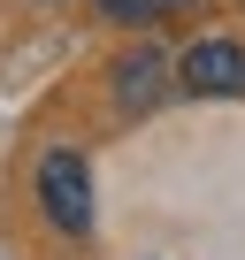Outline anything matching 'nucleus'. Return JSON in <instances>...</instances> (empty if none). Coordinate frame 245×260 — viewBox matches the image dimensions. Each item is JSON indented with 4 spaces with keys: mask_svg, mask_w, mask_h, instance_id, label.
I'll return each mask as SVG.
<instances>
[{
    "mask_svg": "<svg viewBox=\"0 0 245 260\" xmlns=\"http://www.w3.org/2000/svg\"><path fill=\"white\" fill-rule=\"evenodd\" d=\"M39 207H46L54 230H69V237L92 230V169H84V153L54 146V153L39 161Z\"/></svg>",
    "mask_w": 245,
    "mask_h": 260,
    "instance_id": "nucleus-1",
    "label": "nucleus"
},
{
    "mask_svg": "<svg viewBox=\"0 0 245 260\" xmlns=\"http://www.w3.org/2000/svg\"><path fill=\"white\" fill-rule=\"evenodd\" d=\"M184 92H245V54L230 39H199L184 54Z\"/></svg>",
    "mask_w": 245,
    "mask_h": 260,
    "instance_id": "nucleus-2",
    "label": "nucleus"
},
{
    "mask_svg": "<svg viewBox=\"0 0 245 260\" xmlns=\"http://www.w3.org/2000/svg\"><path fill=\"white\" fill-rule=\"evenodd\" d=\"M161 92H169V54H161V46H131V54L115 61V100L131 107V115L154 107Z\"/></svg>",
    "mask_w": 245,
    "mask_h": 260,
    "instance_id": "nucleus-3",
    "label": "nucleus"
},
{
    "mask_svg": "<svg viewBox=\"0 0 245 260\" xmlns=\"http://www.w3.org/2000/svg\"><path fill=\"white\" fill-rule=\"evenodd\" d=\"M100 8H107L115 23H154V16H169V8H184V0H100Z\"/></svg>",
    "mask_w": 245,
    "mask_h": 260,
    "instance_id": "nucleus-4",
    "label": "nucleus"
}]
</instances>
